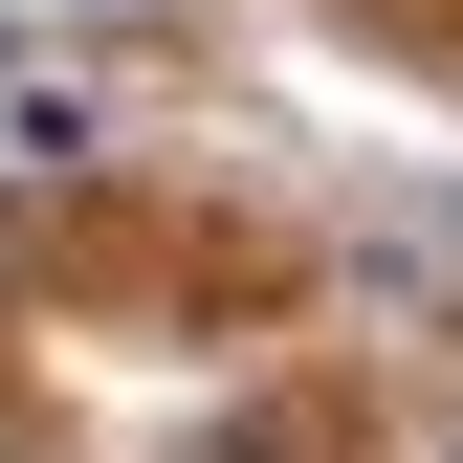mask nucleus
<instances>
[{
  "mask_svg": "<svg viewBox=\"0 0 463 463\" xmlns=\"http://www.w3.org/2000/svg\"><path fill=\"white\" fill-rule=\"evenodd\" d=\"M199 463H309V441H199Z\"/></svg>",
  "mask_w": 463,
  "mask_h": 463,
  "instance_id": "1",
  "label": "nucleus"
},
{
  "mask_svg": "<svg viewBox=\"0 0 463 463\" xmlns=\"http://www.w3.org/2000/svg\"><path fill=\"white\" fill-rule=\"evenodd\" d=\"M0 287H23V221H0Z\"/></svg>",
  "mask_w": 463,
  "mask_h": 463,
  "instance_id": "2",
  "label": "nucleus"
}]
</instances>
